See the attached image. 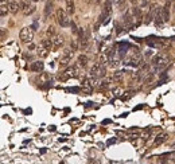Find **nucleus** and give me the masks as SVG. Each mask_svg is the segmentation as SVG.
<instances>
[{"mask_svg": "<svg viewBox=\"0 0 175 164\" xmlns=\"http://www.w3.org/2000/svg\"><path fill=\"white\" fill-rule=\"evenodd\" d=\"M167 139H168V135H167V133H160V135H158V137L155 139V144H156V145H160Z\"/></svg>", "mask_w": 175, "mask_h": 164, "instance_id": "obj_10", "label": "nucleus"}, {"mask_svg": "<svg viewBox=\"0 0 175 164\" xmlns=\"http://www.w3.org/2000/svg\"><path fill=\"white\" fill-rule=\"evenodd\" d=\"M112 93H113V96H114V97H121V94H122V89H121V88H114L113 90H112Z\"/></svg>", "mask_w": 175, "mask_h": 164, "instance_id": "obj_22", "label": "nucleus"}, {"mask_svg": "<svg viewBox=\"0 0 175 164\" xmlns=\"http://www.w3.org/2000/svg\"><path fill=\"white\" fill-rule=\"evenodd\" d=\"M167 63H168V59H167V57L164 54H158L152 59V65H154L155 69H158V70L164 69L167 66Z\"/></svg>", "mask_w": 175, "mask_h": 164, "instance_id": "obj_2", "label": "nucleus"}, {"mask_svg": "<svg viewBox=\"0 0 175 164\" xmlns=\"http://www.w3.org/2000/svg\"><path fill=\"white\" fill-rule=\"evenodd\" d=\"M117 7H119L120 11H122L124 8H127V3H125V0H119L117 1Z\"/></svg>", "mask_w": 175, "mask_h": 164, "instance_id": "obj_21", "label": "nucleus"}, {"mask_svg": "<svg viewBox=\"0 0 175 164\" xmlns=\"http://www.w3.org/2000/svg\"><path fill=\"white\" fill-rule=\"evenodd\" d=\"M32 12H35V6H28L26 9H24V14L26 15H31Z\"/></svg>", "mask_w": 175, "mask_h": 164, "instance_id": "obj_23", "label": "nucleus"}, {"mask_svg": "<svg viewBox=\"0 0 175 164\" xmlns=\"http://www.w3.org/2000/svg\"><path fill=\"white\" fill-rule=\"evenodd\" d=\"M77 61H78V65H79V66L85 67V66L88 65V61H89V59H88V57L85 55V54H81V55L78 57V59H77Z\"/></svg>", "mask_w": 175, "mask_h": 164, "instance_id": "obj_14", "label": "nucleus"}, {"mask_svg": "<svg viewBox=\"0 0 175 164\" xmlns=\"http://www.w3.org/2000/svg\"><path fill=\"white\" fill-rule=\"evenodd\" d=\"M122 77H124V73H122V71H114L113 73V79L114 81H121L122 79Z\"/></svg>", "mask_w": 175, "mask_h": 164, "instance_id": "obj_18", "label": "nucleus"}, {"mask_svg": "<svg viewBox=\"0 0 175 164\" xmlns=\"http://www.w3.org/2000/svg\"><path fill=\"white\" fill-rule=\"evenodd\" d=\"M66 11H67V14H74V1L73 0H66Z\"/></svg>", "mask_w": 175, "mask_h": 164, "instance_id": "obj_15", "label": "nucleus"}, {"mask_svg": "<svg viewBox=\"0 0 175 164\" xmlns=\"http://www.w3.org/2000/svg\"><path fill=\"white\" fill-rule=\"evenodd\" d=\"M8 8H9V12H11V14H16L18 9L20 8V7H19V3H18V1L11 0V1H8Z\"/></svg>", "mask_w": 175, "mask_h": 164, "instance_id": "obj_9", "label": "nucleus"}, {"mask_svg": "<svg viewBox=\"0 0 175 164\" xmlns=\"http://www.w3.org/2000/svg\"><path fill=\"white\" fill-rule=\"evenodd\" d=\"M52 7H54V4H52V1H47L46 6H44V16H49V15H51L52 12Z\"/></svg>", "mask_w": 175, "mask_h": 164, "instance_id": "obj_13", "label": "nucleus"}, {"mask_svg": "<svg viewBox=\"0 0 175 164\" xmlns=\"http://www.w3.org/2000/svg\"><path fill=\"white\" fill-rule=\"evenodd\" d=\"M168 7H170V3H167L164 7H162L160 9V14H162V18H163L164 22H168L170 19V11H168Z\"/></svg>", "mask_w": 175, "mask_h": 164, "instance_id": "obj_7", "label": "nucleus"}, {"mask_svg": "<svg viewBox=\"0 0 175 164\" xmlns=\"http://www.w3.org/2000/svg\"><path fill=\"white\" fill-rule=\"evenodd\" d=\"M42 46H44L47 49V50H51V49H54V46H52V41L51 39H43V41H42Z\"/></svg>", "mask_w": 175, "mask_h": 164, "instance_id": "obj_16", "label": "nucleus"}, {"mask_svg": "<svg viewBox=\"0 0 175 164\" xmlns=\"http://www.w3.org/2000/svg\"><path fill=\"white\" fill-rule=\"evenodd\" d=\"M41 79H42V81H44V79H49V74L43 73V74H42V77H41Z\"/></svg>", "mask_w": 175, "mask_h": 164, "instance_id": "obj_26", "label": "nucleus"}, {"mask_svg": "<svg viewBox=\"0 0 175 164\" xmlns=\"http://www.w3.org/2000/svg\"><path fill=\"white\" fill-rule=\"evenodd\" d=\"M28 49H30V50H34V49H35V46H34L32 43H28Z\"/></svg>", "mask_w": 175, "mask_h": 164, "instance_id": "obj_27", "label": "nucleus"}, {"mask_svg": "<svg viewBox=\"0 0 175 164\" xmlns=\"http://www.w3.org/2000/svg\"><path fill=\"white\" fill-rule=\"evenodd\" d=\"M109 83H111V79L109 78H105V79H102L101 82H100V85H98V89L100 90H106V89L109 88Z\"/></svg>", "mask_w": 175, "mask_h": 164, "instance_id": "obj_12", "label": "nucleus"}, {"mask_svg": "<svg viewBox=\"0 0 175 164\" xmlns=\"http://www.w3.org/2000/svg\"><path fill=\"white\" fill-rule=\"evenodd\" d=\"M70 49H71V50H73V51H76L77 50V43H76V42H71V43H70Z\"/></svg>", "mask_w": 175, "mask_h": 164, "instance_id": "obj_24", "label": "nucleus"}, {"mask_svg": "<svg viewBox=\"0 0 175 164\" xmlns=\"http://www.w3.org/2000/svg\"><path fill=\"white\" fill-rule=\"evenodd\" d=\"M65 16H67L66 11H65V9H62V8H59V9H58V11H57V15H55V18H57V20H59V19L65 18Z\"/></svg>", "mask_w": 175, "mask_h": 164, "instance_id": "obj_17", "label": "nucleus"}, {"mask_svg": "<svg viewBox=\"0 0 175 164\" xmlns=\"http://www.w3.org/2000/svg\"><path fill=\"white\" fill-rule=\"evenodd\" d=\"M131 14L133 15V18H137V19H139V18H140V14H141V12H140V8H137V7H133V8L131 9Z\"/></svg>", "mask_w": 175, "mask_h": 164, "instance_id": "obj_19", "label": "nucleus"}, {"mask_svg": "<svg viewBox=\"0 0 175 164\" xmlns=\"http://www.w3.org/2000/svg\"><path fill=\"white\" fill-rule=\"evenodd\" d=\"M148 4H149L148 0H143V1H141V7H143V8H144V7H147Z\"/></svg>", "mask_w": 175, "mask_h": 164, "instance_id": "obj_25", "label": "nucleus"}, {"mask_svg": "<svg viewBox=\"0 0 175 164\" xmlns=\"http://www.w3.org/2000/svg\"><path fill=\"white\" fill-rule=\"evenodd\" d=\"M8 11H9V8L7 6V1L6 0H1V7H0V15H1V18H4Z\"/></svg>", "mask_w": 175, "mask_h": 164, "instance_id": "obj_11", "label": "nucleus"}, {"mask_svg": "<svg viewBox=\"0 0 175 164\" xmlns=\"http://www.w3.org/2000/svg\"><path fill=\"white\" fill-rule=\"evenodd\" d=\"M19 36H20V41L23 42V43H27V44L31 43L32 39H34V32H32V28H30V27H24V28H22Z\"/></svg>", "mask_w": 175, "mask_h": 164, "instance_id": "obj_3", "label": "nucleus"}, {"mask_svg": "<svg viewBox=\"0 0 175 164\" xmlns=\"http://www.w3.org/2000/svg\"><path fill=\"white\" fill-rule=\"evenodd\" d=\"M51 41H52V46H54V50H58L59 47L63 44V36H62V35H58V34H57V35L52 36Z\"/></svg>", "mask_w": 175, "mask_h": 164, "instance_id": "obj_6", "label": "nucleus"}, {"mask_svg": "<svg viewBox=\"0 0 175 164\" xmlns=\"http://www.w3.org/2000/svg\"><path fill=\"white\" fill-rule=\"evenodd\" d=\"M71 58H73V50L65 49L63 54H62V57H61V61H59V66H61V67H67L69 63L71 62Z\"/></svg>", "mask_w": 175, "mask_h": 164, "instance_id": "obj_4", "label": "nucleus"}, {"mask_svg": "<svg viewBox=\"0 0 175 164\" xmlns=\"http://www.w3.org/2000/svg\"><path fill=\"white\" fill-rule=\"evenodd\" d=\"M171 1H174V0H167V3H171Z\"/></svg>", "mask_w": 175, "mask_h": 164, "instance_id": "obj_30", "label": "nucleus"}, {"mask_svg": "<svg viewBox=\"0 0 175 164\" xmlns=\"http://www.w3.org/2000/svg\"><path fill=\"white\" fill-rule=\"evenodd\" d=\"M43 67H44V63L42 61H35L31 63V66H30V69H31L32 71H35V73H42L43 71Z\"/></svg>", "mask_w": 175, "mask_h": 164, "instance_id": "obj_5", "label": "nucleus"}, {"mask_svg": "<svg viewBox=\"0 0 175 164\" xmlns=\"http://www.w3.org/2000/svg\"><path fill=\"white\" fill-rule=\"evenodd\" d=\"M129 1H131L132 4H135V3H136V1H137V0H129Z\"/></svg>", "mask_w": 175, "mask_h": 164, "instance_id": "obj_28", "label": "nucleus"}, {"mask_svg": "<svg viewBox=\"0 0 175 164\" xmlns=\"http://www.w3.org/2000/svg\"><path fill=\"white\" fill-rule=\"evenodd\" d=\"M105 74H106V69L104 67V63H102V62H96V63L92 66V69H90L92 77L101 78V77H105Z\"/></svg>", "mask_w": 175, "mask_h": 164, "instance_id": "obj_1", "label": "nucleus"}, {"mask_svg": "<svg viewBox=\"0 0 175 164\" xmlns=\"http://www.w3.org/2000/svg\"><path fill=\"white\" fill-rule=\"evenodd\" d=\"M32 1H39V0H32Z\"/></svg>", "mask_w": 175, "mask_h": 164, "instance_id": "obj_31", "label": "nucleus"}, {"mask_svg": "<svg viewBox=\"0 0 175 164\" xmlns=\"http://www.w3.org/2000/svg\"><path fill=\"white\" fill-rule=\"evenodd\" d=\"M82 1H85V3H89V1H90V0H82Z\"/></svg>", "mask_w": 175, "mask_h": 164, "instance_id": "obj_29", "label": "nucleus"}, {"mask_svg": "<svg viewBox=\"0 0 175 164\" xmlns=\"http://www.w3.org/2000/svg\"><path fill=\"white\" fill-rule=\"evenodd\" d=\"M47 35H50V36H54V35H57L55 34V27L54 26H49L47 27Z\"/></svg>", "mask_w": 175, "mask_h": 164, "instance_id": "obj_20", "label": "nucleus"}, {"mask_svg": "<svg viewBox=\"0 0 175 164\" xmlns=\"http://www.w3.org/2000/svg\"><path fill=\"white\" fill-rule=\"evenodd\" d=\"M36 54H38L39 58H46V57L49 55V50L41 44V46H38V49H36Z\"/></svg>", "mask_w": 175, "mask_h": 164, "instance_id": "obj_8", "label": "nucleus"}, {"mask_svg": "<svg viewBox=\"0 0 175 164\" xmlns=\"http://www.w3.org/2000/svg\"><path fill=\"white\" fill-rule=\"evenodd\" d=\"M174 8H175V4H174Z\"/></svg>", "mask_w": 175, "mask_h": 164, "instance_id": "obj_32", "label": "nucleus"}]
</instances>
